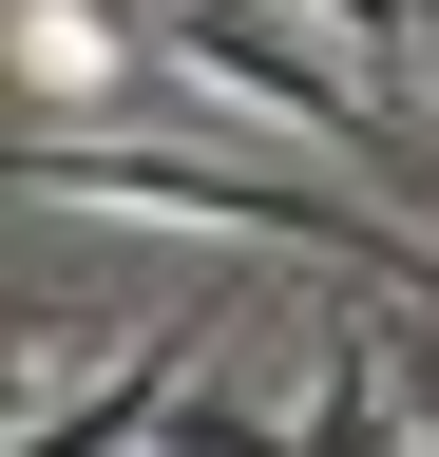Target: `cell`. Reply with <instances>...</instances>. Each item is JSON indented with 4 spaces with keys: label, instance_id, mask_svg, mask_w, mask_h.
<instances>
[{
    "label": "cell",
    "instance_id": "cell-1",
    "mask_svg": "<svg viewBox=\"0 0 439 457\" xmlns=\"http://www.w3.org/2000/svg\"><path fill=\"white\" fill-rule=\"evenodd\" d=\"M20 191L38 210H153V228H230V248H344V267H439L420 228H382L344 191H287V171H230V153H134V134H20Z\"/></svg>",
    "mask_w": 439,
    "mask_h": 457
},
{
    "label": "cell",
    "instance_id": "cell-2",
    "mask_svg": "<svg viewBox=\"0 0 439 457\" xmlns=\"http://www.w3.org/2000/svg\"><path fill=\"white\" fill-rule=\"evenodd\" d=\"M210 381V324H153L96 400H58V420H20V457H134V438H173V400Z\"/></svg>",
    "mask_w": 439,
    "mask_h": 457
},
{
    "label": "cell",
    "instance_id": "cell-3",
    "mask_svg": "<svg viewBox=\"0 0 439 457\" xmlns=\"http://www.w3.org/2000/svg\"><path fill=\"white\" fill-rule=\"evenodd\" d=\"M306 457H401V343L325 324V381H306Z\"/></svg>",
    "mask_w": 439,
    "mask_h": 457
},
{
    "label": "cell",
    "instance_id": "cell-4",
    "mask_svg": "<svg viewBox=\"0 0 439 457\" xmlns=\"http://www.w3.org/2000/svg\"><path fill=\"white\" fill-rule=\"evenodd\" d=\"M20 77L58 96V114H96V96H115V38H96V0H20Z\"/></svg>",
    "mask_w": 439,
    "mask_h": 457
},
{
    "label": "cell",
    "instance_id": "cell-5",
    "mask_svg": "<svg viewBox=\"0 0 439 457\" xmlns=\"http://www.w3.org/2000/svg\"><path fill=\"white\" fill-rule=\"evenodd\" d=\"M173 457H306V420H249V400H210V381H191V420H173Z\"/></svg>",
    "mask_w": 439,
    "mask_h": 457
},
{
    "label": "cell",
    "instance_id": "cell-6",
    "mask_svg": "<svg viewBox=\"0 0 439 457\" xmlns=\"http://www.w3.org/2000/svg\"><path fill=\"white\" fill-rule=\"evenodd\" d=\"M401 420H420V438H439V305H420V324H401Z\"/></svg>",
    "mask_w": 439,
    "mask_h": 457
},
{
    "label": "cell",
    "instance_id": "cell-7",
    "mask_svg": "<svg viewBox=\"0 0 439 457\" xmlns=\"http://www.w3.org/2000/svg\"><path fill=\"white\" fill-rule=\"evenodd\" d=\"M420 57H439V0H420Z\"/></svg>",
    "mask_w": 439,
    "mask_h": 457
}]
</instances>
